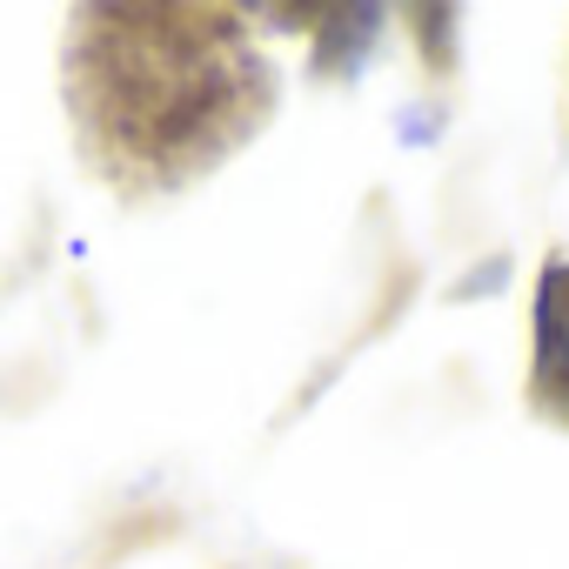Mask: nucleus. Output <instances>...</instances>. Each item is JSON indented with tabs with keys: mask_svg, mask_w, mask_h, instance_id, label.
Here are the masks:
<instances>
[{
	"mask_svg": "<svg viewBox=\"0 0 569 569\" xmlns=\"http://www.w3.org/2000/svg\"><path fill=\"white\" fill-rule=\"evenodd\" d=\"M101 21L114 28L108 68L101 81H74V108L101 168L141 154L148 161L141 181H181L208 168L221 148H234L274 101V74H261V61L234 34H221L228 14L214 21V34H168L174 14H161V61H168L161 74L148 68L141 34H121L114 14Z\"/></svg>",
	"mask_w": 569,
	"mask_h": 569,
	"instance_id": "nucleus-1",
	"label": "nucleus"
},
{
	"mask_svg": "<svg viewBox=\"0 0 569 569\" xmlns=\"http://www.w3.org/2000/svg\"><path fill=\"white\" fill-rule=\"evenodd\" d=\"M529 402L556 422H569V261L542 274V309H536V369Z\"/></svg>",
	"mask_w": 569,
	"mask_h": 569,
	"instance_id": "nucleus-2",
	"label": "nucleus"
}]
</instances>
